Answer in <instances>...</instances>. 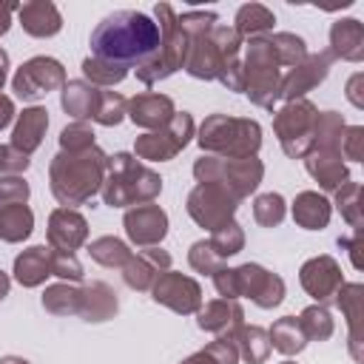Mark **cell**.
I'll use <instances>...</instances> for the list:
<instances>
[{"mask_svg": "<svg viewBox=\"0 0 364 364\" xmlns=\"http://www.w3.org/2000/svg\"><path fill=\"white\" fill-rule=\"evenodd\" d=\"M14 9H17L14 3H3V6H0V34H6V31H9V23H11V20H9V14H11Z\"/></svg>", "mask_w": 364, "mask_h": 364, "instance_id": "cell-37", "label": "cell"}, {"mask_svg": "<svg viewBox=\"0 0 364 364\" xmlns=\"http://www.w3.org/2000/svg\"><path fill=\"white\" fill-rule=\"evenodd\" d=\"M17 14H20V26L31 37H54L63 28V17H60L57 6L46 3V0L23 3V6H17Z\"/></svg>", "mask_w": 364, "mask_h": 364, "instance_id": "cell-10", "label": "cell"}, {"mask_svg": "<svg viewBox=\"0 0 364 364\" xmlns=\"http://www.w3.org/2000/svg\"><path fill=\"white\" fill-rule=\"evenodd\" d=\"M171 114H173V102L168 97L142 94V97L131 100V119L139 122V125H148V128L168 125L171 122Z\"/></svg>", "mask_w": 364, "mask_h": 364, "instance_id": "cell-14", "label": "cell"}, {"mask_svg": "<svg viewBox=\"0 0 364 364\" xmlns=\"http://www.w3.org/2000/svg\"><path fill=\"white\" fill-rule=\"evenodd\" d=\"M122 105H125V100H122L119 94L102 91V94H100V108H97L94 119L102 122V125H117V122L122 119Z\"/></svg>", "mask_w": 364, "mask_h": 364, "instance_id": "cell-30", "label": "cell"}, {"mask_svg": "<svg viewBox=\"0 0 364 364\" xmlns=\"http://www.w3.org/2000/svg\"><path fill=\"white\" fill-rule=\"evenodd\" d=\"M191 128H193V122H191V117L182 111V114L173 117L168 134H145V136L136 142V154L145 156V159H159V162H162V159H171L179 148H185V142H188V136H191Z\"/></svg>", "mask_w": 364, "mask_h": 364, "instance_id": "cell-7", "label": "cell"}, {"mask_svg": "<svg viewBox=\"0 0 364 364\" xmlns=\"http://www.w3.org/2000/svg\"><path fill=\"white\" fill-rule=\"evenodd\" d=\"M242 307L233 301H213L199 313V327L202 330H222L225 324H239Z\"/></svg>", "mask_w": 364, "mask_h": 364, "instance_id": "cell-24", "label": "cell"}, {"mask_svg": "<svg viewBox=\"0 0 364 364\" xmlns=\"http://www.w3.org/2000/svg\"><path fill=\"white\" fill-rule=\"evenodd\" d=\"M330 43H333V57H347V60H361V46H364V34H361V23L358 20H338L330 28Z\"/></svg>", "mask_w": 364, "mask_h": 364, "instance_id": "cell-16", "label": "cell"}, {"mask_svg": "<svg viewBox=\"0 0 364 364\" xmlns=\"http://www.w3.org/2000/svg\"><path fill=\"white\" fill-rule=\"evenodd\" d=\"M154 11L159 17L156 26H159L162 40H159L156 54L136 68V77L142 82H148V85L156 82V80H162V77H168V74H173L176 68H182L185 60H188V48H191V40L185 37V31L176 23V11L168 3H156Z\"/></svg>", "mask_w": 364, "mask_h": 364, "instance_id": "cell-3", "label": "cell"}, {"mask_svg": "<svg viewBox=\"0 0 364 364\" xmlns=\"http://www.w3.org/2000/svg\"><path fill=\"white\" fill-rule=\"evenodd\" d=\"M51 242L63 247V253H74V247L85 239V222L80 213L74 210H57L51 216V230H48Z\"/></svg>", "mask_w": 364, "mask_h": 364, "instance_id": "cell-15", "label": "cell"}, {"mask_svg": "<svg viewBox=\"0 0 364 364\" xmlns=\"http://www.w3.org/2000/svg\"><path fill=\"white\" fill-rule=\"evenodd\" d=\"M216 287L225 299H236L239 293H247L259 307H273L282 301L284 284L279 276L262 270L259 264H245L239 270H219Z\"/></svg>", "mask_w": 364, "mask_h": 364, "instance_id": "cell-4", "label": "cell"}, {"mask_svg": "<svg viewBox=\"0 0 364 364\" xmlns=\"http://www.w3.org/2000/svg\"><path fill=\"white\" fill-rule=\"evenodd\" d=\"M213 250H216V256L222 259V256H233V253H239V247H242V230H239V225H222L219 230H216V236H213V242H208Z\"/></svg>", "mask_w": 364, "mask_h": 364, "instance_id": "cell-27", "label": "cell"}, {"mask_svg": "<svg viewBox=\"0 0 364 364\" xmlns=\"http://www.w3.org/2000/svg\"><path fill=\"white\" fill-rule=\"evenodd\" d=\"M159 40H162L159 26L148 14L134 9H119L97 23L88 46H91V57L131 68L134 63L136 65L148 63L156 54Z\"/></svg>", "mask_w": 364, "mask_h": 364, "instance_id": "cell-1", "label": "cell"}, {"mask_svg": "<svg viewBox=\"0 0 364 364\" xmlns=\"http://www.w3.org/2000/svg\"><path fill=\"white\" fill-rule=\"evenodd\" d=\"M125 228H128V236L136 242V245H154L165 236V228H168V219L159 208L154 205H145V208H136V210H128L125 216Z\"/></svg>", "mask_w": 364, "mask_h": 364, "instance_id": "cell-11", "label": "cell"}, {"mask_svg": "<svg viewBox=\"0 0 364 364\" xmlns=\"http://www.w3.org/2000/svg\"><path fill=\"white\" fill-rule=\"evenodd\" d=\"M253 213H256V219H259L262 225H279L282 216H284V202H282L279 193H264V196L256 199Z\"/></svg>", "mask_w": 364, "mask_h": 364, "instance_id": "cell-28", "label": "cell"}, {"mask_svg": "<svg viewBox=\"0 0 364 364\" xmlns=\"http://www.w3.org/2000/svg\"><path fill=\"white\" fill-rule=\"evenodd\" d=\"M6 68H9V54L0 48V88H3V82H6Z\"/></svg>", "mask_w": 364, "mask_h": 364, "instance_id": "cell-39", "label": "cell"}, {"mask_svg": "<svg viewBox=\"0 0 364 364\" xmlns=\"http://www.w3.org/2000/svg\"><path fill=\"white\" fill-rule=\"evenodd\" d=\"M191 264L196 267V270H213L216 264H219V256H213L210 253V245H205V242H196L193 247H191Z\"/></svg>", "mask_w": 364, "mask_h": 364, "instance_id": "cell-36", "label": "cell"}, {"mask_svg": "<svg viewBox=\"0 0 364 364\" xmlns=\"http://www.w3.org/2000/svg\"><path fill=\"white\" fill-rule=\"evenodd\" d=\"M307 168H310V173H313L324 188H338V185H344L341 179H347V171H344L341 159H333V165L327 162V156H324L321 162L310 159V162H307Z\"/></svg>", "mask_w": 364, "mask_h": 364, "instance_id": "cell-26", "label": "cell"}, {"mask_svg": "<svg viewBox=\"0 0 364 364\" xmlns=\"http://www.w3.org/2000/svg\"><path fill=\"white\" fill-rule=\"evenodd\" d=\"M31 233V210L20 202V205H6L0 210V236L9 242L26 239Z\"/></svg>", "mask_w": 364, "mask_h": 364, "instance_id": "cell-21", "label": "cell"}, {"mask_svg": "<svg viewBox=\"0 0 364 364\" xmlns=\"http://www.w3.org/2000/svg\"><path fill=\"white\" fill-rule=\"evenodd\" d=\"M63 65L51 57H34L14 74V94L20 100H37L63 82Z\"/></svg>", "mask_w": 364, "mask_h": 364, "instance_id": "cell-6", "label": "cell"}, {"mask_svg": "<svg viewBox=\"0 0 364 364\" xmlns=\"http://www.w3.org/2000/svg\"><path fill=\"white\" fill-rule=\"evenodd\" d=\"M330 60H333V54H313L304 63H299L296 71L284 80V97H290V100L293 97H301L307 88H313L316 82H321L327 77Z\"/></svg>", "mask_w": 364, "mask_h": 364, "instance_id": "cell-13", "label": "cell"}, {"mask_svg": "<svg viewBox=\"0 0 364 364\" xmlns=\"http://www.w3.org/2000/svg\"><path fill=\"white\" fill-rule=\"evenodd\" d=\"M14 273H17V282L26 284V287L40 284V282L51 273V253H48L46 247H31L28 253L17 256Z\"/></svg>", "mask_w": 364, "mask_h": 364, "instance_id": "cell-17", "label": "cell"}, {"mask_svg": "<svg viewBox=\"0 0 364 364\" xmlns=\"http://www.w3.org/2000/svg\"><path fill=\"white\" fill-rule=\"evenodd\" d=\"M293 216H296V222H301L307 230H316V228H324V225H327L330 208H327V202H324L318 193H301V196L296 199Z\"/></svg>", "mask_w": 364, "mask_h": 364, "instance_id": "cell-20", "label": "cell"}, {"mask_svg": "<svg viewBox=\"0 0 364 364\" xmlns=\"http://www.w3.org/2000/svg\"><path fill=\"white\" fill-rule=\"evenodd\" d=\"M82 71H85V77H91L100 85H114V82H119L128 74V68L105 63V60H97V57H85L82 60Z\"/></svg>", "mask_w": 364, "mask_h": 364, "instance_id": "cell-25", "label": "cell"}, {"mask_svg": "<svg viewBox=\"0 0 364 364\" xmlns=\"http://www.w3.org/2000/svg\"><path fill=\"white\" fill-rule=\"evenodd\" d=\"M154 299L168 304V307H173L176 313H191L199 304V284L193 279L179 276V273H168V276H162L156 282Z\"/></svg>", "mask_w": 364, "mask_h": 364, "instance_id": "cell-9", "label": "cell"}, {"mask_svg": "<svg viewBox=\"0 0 364 364\" xmlns=\"http://www.w3.org/2000/svg\"><path fill=\"white\" fill-rule=\"evenodd\" d=\"M216 128H210L208 122L202 125V136L199 145L202 148H216V151H228L230 156L239 154H250L259 148V125L250 119H230V117H210Z\"/></svg>", "mask_w": 364, "mask_h": 364, "instance_id": "cell-5", "label": "cell"}, {"mask_svg": "<svg viewBox=\"0 0 364 364\" xmlns=\"http://www.w3.org/2000/svg\"><path fill=\"white\" fill-rule=\"evenodd\" d=\"M276 23L273 11L259 6V3H247L236 11V34H259V31H267L270 26Z\"/></svg>", "mask_w": 364, "mask_h": 364, "instance_id": "cell-22", "label": "cell"}, {"mask_svg": "<svg viewBox=\"0 0 364 364\" xmlns=\"http://www.w3.org/2000/svg\"><path fill=\"white\" fill-rule=\"evenodd\" d=\"M100 94L102 91H94L85 82H68L63 88V108L71 117H94L100 108Z\"/></svg>", "mask_w": 364, "mask_h": 364, "instance_id": "cell-18", "label": "cell"}, {"mask_svg": "<svg viewBox=\"0 0 364 364\" xmlns=\"http://www.w3.org/2000/svg\"><path fill=\"white\" fill-rule=\"evenodd\" d=\"M28 196V185L17 176L11 179H0V202L3 205H20Z\"/></svg>", "mask_w": 364, "mask_h": 364, "instance_id": "cell-35", "label": "cell"}, {"mask_svg": "<svg viewBox=\"0 0 364 364\" xmlns=\"http://www.w3.org/2000/svg\"><path fill=\"white\" fill-rule=\"evenodd\" d=\"M284 364H290V361H284Z\"/></svg>", "mask_w": 364, "mask_h": 364, "instance_id": "cell-42", "label": "cell"}, {"mask_svg": "<svg viewBox=\"0 0 364 364\" xmlns=\"http://www.w3.org/2000/svg\"><path fill=\"white\" fill-rule=\"evenodd\" d=\"M60 142L68 151H82V148H91L94 145V134L85 125H71V128H65L60 134Z\"/></svg>", "mask_w": 364, "mask_h": 364, "instance_id": "cell-34", "label": "cell"}, {"mask_svg": "<svg viewBox=\"0 0 364 364\" xmlns=\"http://www.w3.org/2000/svg\"><path fill=\"white\" fill-rule=\"evenodd\" d=\"M338 267L333 259L321 256V259H313L301 267V284L316 296V299H330L336 290H338Z\"/></svg>", "mask_w": 364, "mask_h": 364, "instance_id": "cell-12", "label": "cell"}, {"mask_svg": "<svg viewBox=\"0 0 364 364\" xmlns=\"http://www.w3.org/2000/svg\"><path fill=\"white\" fill-rule=\"evenodd\" d=\"M46 125H48V117H46L43 108L23 111V117H20L17 128H14V148H23V154L34 151L40 145V136H43Z\"/></svg>", "mask_w": 364, "mask_h": 364, "instance_id": "cell-19", "label": "cell"}, {"mask_svg": "<svg viewBox=\"0 0 364 364\" xmlns=\"http://www.w3.org/2000/svg\"><path fill=\"white\" fill-rule=\"evenodd\" d=\"M91 256L100 262V264H122L125 259H128V250H125V245L122 242H117V239H100V242H94L91 245Z\"/></svg>", "mask_w": 364, "mask_h": 364, "instance_id": "cell-29", "label": "cell"}, {"mask_svg": "<svg viewBox=\"0 0 364 364\" xmlns=\"http://www.w3.org/2000/svg\"><path fill=\"white\" fill-rule=\"evenodd\" d=\"M51 273L54 276H63V279H74V282L82 279V267L74 259V253H63V250H57L51 256Z\"/></svg>", "mask_w": 364, "mask_h": 364, "instance_id": "cell-33", "label": "cell"}, {"mask_svg": "<svg viewBox=\"0 0 364 364\" xmlns=\"http://www.w3.org/2000/svg\"><path fill=\"white\" fill-rule=\"evenodd\" d=\"M185 364H219V361H210V355H208V350H205V353H199V355L188 358Z\"/></svg>", "mask_w": 364, "mask_h": 364, "instance_id": "cell-40", "label": "cell"}, {"mask_svg": "<svg viewBox=\"0 0 364 364\" xmlns=\"http://www.w3.org/2000/svg\"><path fill=\"white\" fill-rule=\"evenodd\" d=\"M0 364H28V361H23V358H11V355H9V358H3Z\"/></svg>", "mask_w": 364, "mask_h": 364, "instance_id": "cell-41", "label": "cell"}, {"mask_svg": "<svg viewBox=\"0 0 364 364\" xmlns=\"http://www.w3.org/2000/svg\"><path fill=\"white\" fill-rule=\"evenodd\" d=\"M270 338H273V347L282 350V353H299L304 347V330H301V321H296L293 316H284L282 321H276V327L270 330Z\"/></svg>", "mask_w": 364, "mask_h": 364, "instance_id": "cell-23", "label": "cell"}, {"mask_svg": "<svg viewBox=\"0 0 364 364\" xmlns=\"http://www.w3.org/2000/svg\"><path fill=\"white\" fill-rule=\"evenodd\" d=\"M9 119H11V100L0 97V128L9 125Z\"/></svg>", "mask_w": 364, "mask_h": 364, "instance_id": "cell-38", "label": "cell"}, {"mask_svg": "<svg viewBox=\"0 0 364 364\" xmlns=\"http://www.w3.org/2000/svg\"><path fill=\"white\" fill-rule=\"evenodd\" d=\"M301 330H304V336L327 338L330 330H333L327 310H321V307H310V310H304V316H301Z\"/></svg>", "mask_w": 364, "mask_h": 364, "instance_id": "cell-32", "label": "cell"}, {"mask_svg": "<svg viewBox=\"0 0 364 364\" xmlns=\"http://www.w3.org/2000/svg\"><path fill=\"white\" fill-rule=\"evenodd\" d=\"M102 154L91 145L82 151H74L71 156L60 154L51 165V188L60 202H82L100 188V173H102Z\"/></svg>", "mask_w": 364, "mask_h": 364, "instance_id": "cell-2", "label": "cell"}, {"mask_svg": "<svg viewBox=\"0 0 364 364\" xmlns=\"http://www.w3.org/2000/svg\"><path fill=\"white\" fill-rule=\"evenodd\" d=\"M242 355H245L250 364L264 361V355H267V341H264V330H262V327H250V330L242 333Z\"/></svg>", "mask_w": 364, "mask_h": 364, "instance_id": "cell-31", "label": "cell"}, {"mask_svg": "<svg viewBox=\"0 0 364 364\" xmlns=\"http://www.w3.org/2000/svg\"><path fill=\"white\" fill-rule=\"evenodd\" d=\"M191 196L199 199V202H208V208H188V210H191V216H193L199 225L213 228V230H219L222 225H228V216L236 210L233 196H228L225 191H219V188H213V185H199Z\"/></svg>", "mask_w": 364, "mask_h": 364, "instance_id": "cell-8", "label": "cell"}]
</instances>
